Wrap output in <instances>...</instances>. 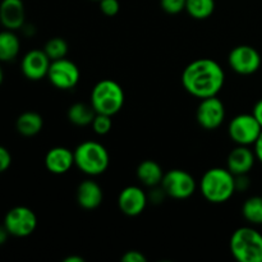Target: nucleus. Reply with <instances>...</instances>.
I'll return each mask as SVG.
<instances>
[{
	"mask_svg": "<svg viewBox=\"0 0 262 262\" xmlns=\"http://www.w3.org/2000/svg\"><path fill=\"white\" fill-rule=\"evenodd\" d=\"M225 83V72L214 59H196L184 68L182 84L192 96L199 99L216 96Z\"/></svg>",
	"mask_w": 262,
	"mask_h": 262,
	"instance_id": "f257e3e1",
	"label": "nucleus"
},
{
	"mask_svg": "<svg viewBox=\"0 0 262 262\" xmlns=\"http://www.w3.org/2000/svg\"><path fill=\"white\" fill-rule=\"evenodd\" d=\"M199 187L204 199L211 204H224L237 192L235 176L228 168H211L206 170L201 177Z\"/></svg>",
	"mask_w": 262,
	"mask_h": 262,
	"instance_id": "f03ea898",
	"label": "nucleus"
},
{
	"mask_svg": "<svg viewBox=\"0 0 262 262\" xmlns=\"http://www.w3.org/2000/svg\"><path fill=\"white\" fill-rule=\"evenodd\" d=\"M73 152L74 165L87 176H101L109 168V152L104 145L96 141H84L77 146Z\"/></svg>",
	"mask_w": 262,
	"mask_h": 262,
	"instance_id": "7ed1b4c3",
	"label": "nucleus"
},
{
	"mask_svg": "<svg viewBox=\"0 0 262 262\" xmlns=\"http://www.w3.org/2000/svg\"><path fill=\"white\" fill-rule=\"evenodd\" d=\"M230 253L238 262H262V234L252 227H241L229 241Z\"/></svg>",
	"mask_w": 262,
	"mask_h": 262,
	"instance_id": "20e7f679",
	"label": "nucleus"
},
{
	"mask_svg": "<svg viewBox=\"0 0 262 262\" xmlns=\"http://www.w3.org/2000/svg\"><path fill=\"white\" fill-rule=\"evenodd\" d=\"M124 101L122 86L113 79H101L91 91V105L97 114L113 117L122 110Z\"/></svg>",
	"mask_w": 262,
	"mask_h": 262,
	"instance_id": "39448f33",
	"label": "nucleus"
},
{
	"mask_svg": "<svg viewBox=\"0 0 262 262\" xmlns=\"http://www.w3.org/2000/svg\"><path fill=\"white\" fill-rule=\"evenodd\" d=\"M160 186L166 196L174 200L189 199L197 188L196 179L188 171L182 169H171L166 171Z\"/></svg>",
	"mask_w": 262,
	"mask_h": 262,
	"instance_id": "423d86ee",
	"label": "nucleus"
},
{
	"mask_svg": "<svg viewBox=\"0 0 262 262\" xmlns=\"http://www.w3.org/2000/svg\"><path fill=\"white\" fill-rule=\"evenodd\" d=\"M262 127L253 114H239L230 120L228 125V135L230 140L237 145L251 146L255 145L258 136L261 135Z\"/></svg>",
	"mask_w": 262,
	"mask_h": 262,
	"instance_id": "0eeeda50",
	"label": "nucleus"
},
{
	"mask_svg": "<svg viewBox=\"0 0 262 262\" xmlns=\"http://www.w3.org/2000/svg\"><path fill=\"white\" fill-rule=\"evenodd\" d=\"M3 224L10 235L25 238L32 234L37 228V216L30 207L15 206L7 212Z\"/></svg>",
	"mask_w": 262,
	"mask_h": 262,
	"instance_id": "6e6552de",
	"label": "nucleus"
},
{
	"mask_svg": "<svg viewBox=\"0 0 262 262\" xmlns=\"http://www.w3.org/2000/svg\"><path fill=\"white\" fill-rule=\"evenodd\" d=\"M48 78L54 87L59 90H72L78 84L81 78L79 68L69 59L53 60L48 72Z\"/></svg>",
	"mask_w": 262,
	"mask_h": 262,
	"instance_id": "1a4fd4ad",
	"label": "nucleus"
},
{
	"mask_svg": "<svg viewBox=\"0 0 262 262\" xmlns=\"http://www.w3.org/2000/svg\"><path fill=\"white\" fill-rule=\"evenodd\" d=\"M228 64L235 73L250 76L260 69L261 55L253 46L238 45L229 53Z\"/></svg>",
	"mask_w": 262,
	"mask_h": 262,
	"instance_id": "9d476101",
	"label": "nucleus"
},
{
	"mask_svg": "<svg viewBox=\"0 0 262 262\" xmlns=\"http://www.w3.org/2000/svg\"><path fill=\"white\" fill-rule=\"evenodd\" d=\"M196 118L204 129L214 130L224 123L225 105L216 96L202 99L197 107Z\"/></svg>",
	"mask_w": 262,
	"mask_h": 262,
	"instance_id": "9b49d317",
	"label": "nucleus"
},
{
	"mask_svg": "<svg viewBox=\"0 0 262 262\" xmlns=\"http://www.w3.org/2000/svg\"><path fill=\"white\" fill-rule=\"evenodd\" d=\"M51 60L43 50H31L23 56L20 69L23 76L30 81H40V79L48 77L49 68H50Z\"/></svg>",
	"mask_w": 262,
	"mask_h": 262,
	"instance_id": "f8f14e48",
	"label": "nucleus"
},
{
	"mask_svg": "<svg viewBox=\"0 0 262 262\" xmlns=\"http://www.w3.org/2000/svg\"><path fill=\"white\" fill-rule=\"evenodd\" d=\"M147 194L141 187L128 186L118 196L119 210L127 216H138L147 206Z\"/></svg>",
	"mask_w": 262,
	"mask_h": 262,
	"instance_id": "ddd939ff",
	"label": "nucleus"
},
{
	"mask_svg": "<svg viewBox=\"0 0 262 262\" xmlns=\"http://www.w3.org/2000/svg\"><path fill=\"white\" fill-rule=\"evenodd\" d=\"M26 10L22 0H2L0 23L4 28L17 31L25 26Z\"/></svg>",
	"mask_w": 262,
	"mask_h": 262,
	"instance_id": "4468645a",
	"label": "nucleus"
},
{
	"mask_svg": "<svg viewBox=\"0 0 262 262\" xmlns=\"http://www.w3.org/2000/svg\"><path fill=\"white\" fill-rule=\"evenodd\" d=\"M257 160L255 151L251 150L250 146L237 145L229 152L227 159V168L234 176H242L248 174L252 170L255 161Z\"/></svg>",
	"mask_w": 262,
	"mask_h": 262,
	"instance_id": "2eb2a0df",
	"label": "nucleus"
},
{
	"mask_svg": "<svg viewBox=\"0 0 262 262\" xmlns=\"http://www.w3.org/2000/svg\"><path fill=\"white\" fill-rule=\"evenodd\" d=\"M74 165V152L69 148L58 146L48 151L45 155V166L50 173L61 176L66 174L73 168Z\"/></svg>",
	"mask_w": 262,
	"mask_h": 262,
	"instance_id": "dca6fc26",
	"label": "nucleus"
},
{
	"mask_svg": "<svg viewBox=\"0 0 262 262\" xmlns=\"http://www.w3.org/2000/svg\"><path fill=\"white\" fill-rule=\"evenodd\" d=\"M104 192L95 181H83L77 188V202L84 210H95L102 204Z\"/></svg>",
	"mask_w": 262,
	"mask_h": 262,
	"instance_id": "f3484780",
	"label": "nucleus"
},
{
	"mask_svg": "<svg viewBox=\"0 0 262 262\" xmlns=\"http://www.w3.org/2000/svg\"><path fill=\"white\" fill-rule=\"evenodd\" d=\"M43 119L38 113L25 112L15 120V129L23 137H33L42 130Z\"/></svg>",
	"mask_w": 262,
	"mask_h": 262,
	"instance_id": "a211bd4d",
	"label": "nucleus"
},
{
	"mask_svg": "<svg viewBox=\"0 0 262 262\" xmlns=\"http://www.w3.org/2000/svg\"><path fill=\"white\" fill-rule=\"evenodd\" d=\"M164 171L161 166L154 160H145L137 166L138 181L146 187H156L161 184Z\"/></svg>",
	"mask_w": 262,
	"mask_h": 262,
	"instance_id": "6ab92c4d",
	"label": "nucleus"
},
{
	"mask_svg": "<svg viewBox=\"0 0 262 262\" xmlns=\"http://www.w3.org/2000/svg\"><path fill=\"white\" fill-rule=\"evenodd\" d=\"M20 50V41L14 31L7 30L0 32V61L14 60Z\"/></svg>",
	"mask_w": 262,
	"mask_h": 262,
	"instance_id": "aec40b11",
	"label": "nucleus"
},
{
	"mask_svg": "<svg viewBox=\"0 0 262 262\" xmlns=\"http://www.w3.org/2000/svg\"><path fill=\"white\" fill-rule=\"evenodd\" d=\"M67 117L72 124L77 125V127H86V125L92 124L95 117H96V112L92 107V105L84 104V102H76V104L69 106Z\"/></svg>",
	"mask_w": 262,
	"mask_h": 262,
	"instance_id": "412c9836",
	"label": "nucleus"
},
{
	"mask_svg": "<svg viewBox=\"0 0 262 262\" xmlns=\"http://www.w3.org/2000/svg\"><path fill=\"white\" fill-rule=\"evenodd\" d=\"M215 0H187L186 12L194 19H207L215 12Z\"/></svg>",
	"mask_w": 262,
	"mask_h": 262,
	"instance_id": "4be33fe9",
	"label": "nucleus"
},
{
	"mask_svg": "<svg viewBox=\"0 0 262 262\" xmlns=\"http://www.w3.org/2000/svg\"><path fill=\"white\" fill-rule=\"evenodd\" d=\"M242 215L251 225H262V196H252L246 200Z\"/></svg>",
	"mask_w": 262,
	"mask_h": 262,
	"instance_id": "5701e85b",
	"label": "nucleus"
},
{
	"mask_svg": "<svg viewBox=\"0 0 262 262\" xmlns=\"http://www.w3.org/2000/svg\"><path fill=\"white\" fill-rule=\"evenodd\" d=\"M68 43L61 37H53L45 43L43 51L50 58V60H58V59L66 58L68 54Z\"/></svg>",
	"mask_w": 262,
	"mask_h": 262,
	"instance_id": "b1692460",
	"label": "nucleus"
},
{
	"mask_svg": "<svg viewBox=\"0 0 262 262\" xmlns=\"http://www.w3.org/2000/svg\"><path fill=\"white\" fill-rule=\"evenodd\" d=\"M92 129L96 135L99 136H104L107 135L110 132L113 127V122H112V117L110 115H105V114H97L95 117L94 122H92Z\"/></svg>",
	"mask_w": 262,
	"mask_h": 262,
	"instance_id": "393cba45",
	"label": "nucleus"
},
{
	"mask_svg": "<svg viewBox=\"0 0 262 262\" xmlns=\"http://www.w3.org/2000/svg\"><path fill=\"white\" fill-rule=\"evenodd\" d=\"M187 0H160V7L168 14H178L186 10Z\"/></svg>",
	"mask_w": 262,
	"mask_h": 262,
	"instance_id": "a878e982",
	"label": "nucleus"
},
{
	"mask_svg": "<svg viewBox=\"0 0 262 262\" xmlns=\"http://www.w3.org/2000/svg\"><path fill=\"white\" fill-rule=\"evenodd\" d=\"M100 10L104 13L106 17H114L119 13L120 4L118 0H100Z\"/></svg>",
	"mask_w": 262,
	"mask_h": 262,
	"instance_id": "bb28decb",
	"label": "nucleus"
},
{
	"mask_svg": "<svg viewBox=\"0 0 262 262\" xmlns=\"http://www.w3.org/2000/svg\"><path fill=\"white\" fill-rule=\"evenodd\" d=\"M10 165H12V155L7 147L0 145V174L7 171Z\"/></svg>",
	"mask_w": 262,
	"mask_h": 262,
	"instance_id": "cd10ccee",
	"label": "nucleus"
},
{
	"mask_svg": "<svg viewBox=\"0 0 262 262\" xmlns=\"http://www.w3.org/2000/svg\"><path fill=\"white\" fill-rule=\"evenodd\" d=\"M120 261H123V262H146L147 261V257H146L142 252H140V251L132 250V251H128V252H125L124 255L120 257Z\"/></svg>",
	"mask_w": 262,
	"mask_h": 262,
	"instance_id": "c85d7f7f",
	"label": "nucleus"
},
{
	"mask_svg": "<svg viewBox=\"0 0 262 262\" xmlns=\"http://www.w3.org/2000/svg\"><path fill=\"white\" fill-rule=\"evenodd\" d=\"M251 181L248 178V174H242V176H235V188L237 191H246L250 187Z\"/></svg>",
	"mask_w": 262,
	"mask_h": 262,
	"instance_id": "c756f323",
	"label": "nucleus"
},
{
	"mask_svg": "<svg viewBox=\"0 0 262 262\" xmlns=\"http://www.w3.org/2000/svg\"><path fill=\"white\" fill-rule=\"evenodd\" d=\"M252 114L253 117L257 119V122L260 123V125L262 127V99L258 100V101L255 104V106H253V110H252Z\"/></svg>",
	"mask_w": 262,
	"mask_h": 262,
	"instance_id": "7c9ffc66",
	"label": "nucleus"
},
{
	"mask_svg": "<svg viewBox=\"0 0 262 262\" xmlns=\"http://www.w3.org/2000/svg\"><path fill=\"white\" fill-rule=\"evenodd\" d=\"M255 155H256V159H257L258 161H260V163L262 164V132H261V135L258 136V138H257V141H256L255 142Z\"/></svg>",
	"mask_w": 262,
	"mask_h": 262,
	"instance_id": "2f4dec72",
	"label": "nucleus"
},
{
	"mask_svg": "<svg viewBox=\"0 0 262 262\" xmlns=\"http://www.w3.org/2000/svg\"><path fill=\"white\" fill-rule=\"evenodd\" d=\"M9 235H10L9 232H8L7 228L4 227V224L0 225V246H3L5 242H7V239Z\"/></svg>",
	"mask_w": 262,
	"mask_h": 262,
	"instance_id": "473e14b6",
	"label": "nucleus"
},
{
	"mask_svg": "<svg viewBox=\"0 0 262 262\" xmlns=\"http://www.w3.org/2000/svg\"><path fill=\"white\" fill-rule=\"evenodd\" d=\"M63 262H84V258L81 257V256L72 255V256H68V257L64 258Z\"/></svg>",
	"mask_w": 262,
	"mask_h": 262,
	"instance_id": "72a5a7b5",
	"label": "nucleus"
},
{
	"mask_svg": "<svg viewBox=\"0 0 262 262\" xmlns=\"http://www.w3.org/2000/svg\"><path fill=\"white\" fill-rule=\"evenodd\" d=\"M3 81H4V72H3L2 67H0V86H2Z\"/></svg>",
	"mask_w": 262,
	"mask_h": 262,
	"instance_id": "f704fd0d",
	"label": "nucleus"
},
{
	"mask_svg": "<svg viewBox=\"0 0 262 262\" xmlns=\"http://www.w3.org/2000/svg\"><path fill=\"white\" fill-rule=\"evenodd\" d=\"M92 2H100V0H92Z\"/></svg>",
	"mask_w": 262,
	"mask_h": 262,
	"instance_id": "c9c22d12",
	"label": "nucleus"
}]
</instances>
